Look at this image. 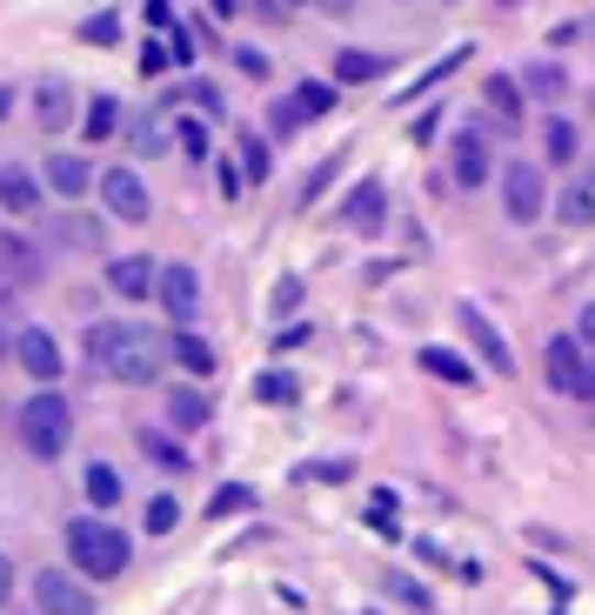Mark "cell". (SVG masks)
Instances as JSON below:
<instances>
[{
	"label": "cell",
	"instance_id": "obj_1",
	"mask_svg": "<svg viewBox=\"0 0 595 615\" xmlns=\"http://www.w3.org/2000/svg\"><path fill=\"white\" fill-rule=\"evenodd\" d=\"M88 362L121 388H147L167 369V334H154L141 321H95L88 328Z\"/></svg>",
	"mask_w": 595,
	"mask_h": 615
},
{
	"label": "cell",
	"instance_id": "obj_2",
	"mask_svg": "<svg viewBox=\"0 0 595 615\" xmlns=\"http://www.w3.org/2000/svg\"><path fill=\"white\" fill-rule=\"evenodd\" d=\"M60 536H67L74 575H88V582H114V575H128V562H134L128 529H121V521H108V515H67Z\"/></svg>",
	"mask_w": 595,
	"mask_h": 615
},
{
	"label": "cell",
	"instance_id": "obj_3",
	"mask_svg": "<svg viewBox=\"0 0 595 615\" xmlns=\"http://www.w3.org/2000/svg\"><path fill=\"white\" fill-rule=\"evenodd\" d=\"M14 435H21V449H27L34 462H60L67 442H74V408H67V395H60L54 382L34 388V395L14 408Z\"/></svg>",
	"mask_w": 595,
	"mask_h": 615
},
{
	"label": "cell",
	"instance_id": "obj_4",
	"mask_svg": "<svg viewBox=\"0 0 595 615\" xmlns=\"http://www.w3.org/2000/svg\"><path fill=\"white\" fill-rule=\"evenodd\" d=\"M95 195H101V208L114 215V221H128V228H141V221H154V195H147V182L128 167V161H114V167H95Z\"/></svg>",
	"mask_w": 595,
	"mask_h": 615
},
{
	"label": "cell",
	"instance_id": "obj_5",
	"mask_svg": "<svg viewBox=\"0 0 595 615\" xmlns=\"http://www.w3.org/2000/svg\"><path fill=\"white\" fill-rule=\"evenodd\" d=\"M147 301H161V315L175 328H195L201 321V275L188 261H154V295Z\"/></svg>",
	"mask_w": 595,
	"mask_h": 615
},
{
	"label": "cell",
	"instance_id": "obj_6",
	"mask_svg": "<svg viewBox=\"0 0 595 615\" xmlns=\"http://www.w3.org/2000/svg\"><path fill=\"white\" fill-rule=\"evenodd\" d=\"M502 208H508V221H516V228L542 221V208H549V182H542V167H536V161H502Z\"/></svg>",
	"mask_w": 595,
	"mask_h": 615
},
{
	"label": "cell",
	"instance_id": "obj_7",
	"mask_svg": "<svg viewBox=\"0 0 595 615\" xmlns=\"http://www.w3.org/2000/svg\"><path fill=\"white\" fill-rule=\"evenodd\" d=\"M27 595H34V615H95L88 575H67V569H41L27 582Z\"/></svg>",
	"mask_w": 595,
	"mask_h": 615
},
{
	"label": "cell",
	"instance_id": "obj_8",
	"mask_svg": "<svg viewBox=\"0 0 595 615\" xmlns=\"http://www.w3.org/2000/svg\"><path fill=\"white\" fill-rule=\"evenodd\" d=\"M8 355H14V369H21V375H34L41 388H47V382H60V341H54L47 328H34V321H27V328H14Z\"/></svg>",
	"mask_w": 595,
	"mask_h": 615
},
{
	"label": "cell",
	"instance_id": "obj_9",
	"mask_svg": "<svg viewBox=\"0 0 595 615\" xmlns=\"http://www.w3.org/2000/svg\"><path fill=\"white\" fill-rule=\"evenodd\" d=\"M455 321H462V334H469V348H475V355H482V369H495V375H516V348H508L502 341V328L475 308V301H462L455 308Z\"/></svg>",
	"mask_w": 595,
	"mask_h": 615
},
{
	"label": "cell",
	"instance_id": "obj_10",
	"mask_svg": "<svg viewBox=\"0 0 595 615\" xmlns=\"http://www.w3.org/2000/svg\"><path fill=\"white\" fill-rule=\"evenodd\" d=\"M41 282H47V254H41L27 234L8 228V234H0V288H21V295H27V288H41Z\"/></svg>",
	"mask_w": 595,
	"mask_h": 615
},
{
	"label": "cell",
	"instance_id": "obj_11",
	"mask_svg": "<svg viewBox=\"0 0 595 615\" xmlns=\"http://www.w3.org/2000/svg\"><path fill=\"white\" fill-rule=\"evenodd\" d=\"M488 174H495L488 134H482V128H462V134L449 141V182H455V188H488Z\"/></svg>",
	"mask_w": 595,
	"mask_h": 615
},
{
	"label": "cell",
	"instance_id": "obj_12",
	"mask_svg": "<svg viewBox=\"0 0 595 615\" xmlns=\"http://www.w3.org/2000/svg\"><path fill=\"white\" fill-rule=\"evenodd\" d=\"M334 215H342L349 234H382V221H388V188L375 182V174H362V182L349 188V201L334 208Z\"/></svg>",
	"mask_w": 595,
	"mask_h": 615
},
{
	"label": "cell",
	"instance_id": "obj_13",
	"mask_svg": "<svg viewBox=\"0 0 595 615\" xmlns=\"http://www.w3.org/2000/svg\"><path fill=\"white\" fill-rule=\"evenodd\" d=\"M582 362H588V348L575 341V328L542 341V382H549L555 395H575V375H582Z\"/></svg>",
	"mask_w": 595,
	"mask_h": 615
},
{
	"label": "cell",
	"instance_id": "obj_14",
	"mask_svg": "<svg viewBox=\"0 0 595 615\" xmlns=\"http://www.w3.org/2000/svg\"><path fill=\"white\" fill-rule=\"evenodd\" d=\"M80 114V95L60 80V74H47V80H34V128L41 134H67V121Z\"/></svg>",
	"mask_w": 595,
	"mask_h": 615
},
{
	"label": "cell",
	"instance_id": "obj_15",
	"mask_svg": "<svg viewBox=\"0 0 595 615\" xmlns=\"http://www.w3.org/2000/svg\"><path fill=\"white\" fill-rule=\"evenodd\" d=\"M34 174H41V188H47V195H60V201H80V195L95 188V167L80 161V154H47Z\"/></svg>",
	"mask_w": 595,
	"mask_h": 615
},
{
	"label": "cell",
	"instance_id": "obj_16",
	"mask_svg": "<svg viewBox=\"0 0 595 615\" xmlns=\"http://www.w3.org/2000/svg\"><path fill=\"white\" fill-rule=\"evenodd\" d=\"M41 201H47V188H41V174L34 167H21V161H8V167H0V208H8V215H41Z\"/></svg>",
	"mask_w": 595,
	"mask_h": 615
},
{
	"label": "cell",
	"instance_id": "obj_17",
	"mask_svg": "<svg viewBox=\"0 0 595 615\" xmlns=\"http://www.w3.org/2000/svg\"><path fill=\"white\" fill-rule=\"evenodd\" d=\"M482 101H488V114H495L502 134L522 128V80H516V74H488V80H482Z\"/></svg>",
	"mask_w": 595,
	"mask_h": 615
},
{
	"label": "cell",
	"instance_id": "obj_18",
	"mask_svg": "<svg viewBox=\"0 0 595 615\" xmlns=\"http://www.w3.org/2000/svg\"><path fill=\"white\" fill-rule=\"evenodd\" d=\"M108 288H114L121 301H147V295H154V261H147V254L108 261Z\"/></svg>",
	"mask_w": 595,
	"mask_h": 615
},
{
	"label": "cell",
	"instance_id": "obj_19",
	"mask_svg": "<svg viewBox=\"0 0 595 615\" xmlns=\"http://www.w3.org/2000/svg\"><path fill=\"white\" fill-rule=\"evenodd\" d=\"M208 415H214V402H208V388L201 382H181V388H167V428H208Z\"/></svg>",
	"mask_w": 595,
	"mask_h": 615
},
{
	"label": "cell",
	"instance_id": "obj_20",
	"mask_svg": "<svg viewBox=\"0 0 595 615\" xmlns=\"http://www.w3.org/2000/svg\"><path fill=\"white\" fill-rule=\"evenodd\" d=\"M421 375H436V382H449V388H475L482 375H475V362L469 355H455V348H421Z\"/></svg>",
	"mask_w": 595,
	"mask_h": 615
},
{
	"label": "cell",
	"instance_id": "obj_21",
	"mask_svg": "<svg viewBox=\"0 0 595 615\" xmlns=\"http://www.w3.org/2000/svg\"><path fill=\"white\" fill-rule=\"evenodd\" d=\"M382 74H388V54H368V47L334 54V87H362V80H382Z\"/></svg>",
	"mask_w": 595,
	"mask_h": 615
},
{
	"label": "cell",
	"instance_id": "obj_22",
	"mask_svg": "<svg viewBox=\"0 0 595 615\" xmlns=\"http://www.w3.org/2000/svg\"><path fill=\"white\" fill-rule=\"evenodd\" d=\"M167 355H175V369H188V375H214V348H208L195 328H175V334H167Z\"/></svg>",
	"mask_w": 595,
	"mask_h": 615
},
{
	"label": "cell",
	"instance_id": "obj_23",
	"mask_svg": "<svg viewBox=\"0 0 595 615\" xmlns=\"http://www.w3.org/2000/svg\"><path fill=\"white\" fill-rule=\"evenodd\" d=\"M121 128H128V147H134L141 161H154V154L167 147V128H161V114H154V108H141V114H121Z\"/></svg>",
	"mask_w": 595,
	"mask_h": 615
},
{
	"label": "cell",
	"instance_id": "obj_24",
	"mask_svg": "<svg viewBox=\"0 0 595 615\" xmlns=\"http://www.w3.org/2000/svg\"><path fill=\"white\" fill-rule=\"evenodd\" d=\"M80 134H88V141H114V134H121V101H114V95L80 101Z\"/></svg>",
	"mask_w": 595,
	"mask_h": 615
},
{
	"label": "cell",
	"instance_id": "obj_25",
	"mask_svg": "<svg viewBox=\"0 0 595 615\" xmlns=\"http://www.w3.org/2000/svg\"><path fill=\"white\" fill-rule=\"evenodd\" d=\"M121 488H128V482H121V469H114V462H88V475H80V495H88L95 508H114V502H121Z\"/></svg>",
	"mask_w": 595,
	"mask_h": 615
},
{
	"label": "cell",
	"instance_id": "obj_26",
	"mask_svg": "<svg viewBox=\"0 0 595 615\" xmlns=\"http://www.w3.org/2000/svg\"><path fill=\"white\" fill-rule=\"evenodd\" d=\"M54 234H60L67 248H80V254H95V248L108 241V228H101L95 215H60V221H54Z\"/></svg>",
	"mask_w": 595,
	"mask_h": 615
},
{
	"label": "cell",
	"instance_id": "obj_27",
	"mask_svg": "<svg viewBox=\"0 0 595 615\" xmlns=\"http://www.w3.org/2000/svg\"><path fill=\"white\" fill-rule=\"evenodd\" d=\"M575 147H582V134H575V121H562V114H549V128H542V154H549V167H569V161H575Z\"/></svg>",
	"mask_w": 595,
	"mask_h": 615
},
{
	"label": "cell",
	"instance_id": "obj_28",
	"mask_svg": "<svg viewBox=\"0 0 595 615\" xmlns=\"http://www.w3.org/2000/svg\"><path fill=\"white\" fill-rule=\"evenodd\" d=\"M268 174H275L268 134H241V182H268Z\"/></svg>",
	"mask_w": 595,
	"mask_h": 615
},
{
	"label": "cell",
	"instance_id": "obj_29",
	"mask_svg": "<svg viewBox=\"0 0 595 615\" xmlns=\"http://www.w3.org/2000/svg\"><path fill=\"white\" fill-rule=\"evenodd\" d=\"M334 101H342V87H334V80H301V87H295V108H301L308 121L334 114Z\"/></svg>",
	"mask_w": 595,
	"mask_h": 615
},
{
	"label": "cell",
	"instance_id": "obj_30",
	"mask_svg": "<svg viewBox=\"0 0 595 615\" xmlns=\"http://www.w3.org/2000/svg\"><path fill=\"white\" fill-rule=\"evenodd\" d=\"M522 87H529L536 101H562V95H569V74H562L555 61H536V67L522 74Z\"/></svg>",
	"mask_w": 595,
	"mask_h": 615
},
{
	"label": "cell",
	"instance_id": "obj_31",
	"mask_svg": "<svg viewBox=\"0 0 595 615\" xmlns=\"http://www.w3.org/2000/svg\"><path fill=\"white\" fill-rule=\"evenodd\" d=\"M382 589H388V595H395V602H401L408 615H429V608H436V595L421 589L415 575H401V569H388V582H382Z\"/></svg>",
	"mask_w": 595,
	"mask_h": 615
},
{
	"label": "cell",
	"instance_id": "obj_32",
	"mask_svg": "<svg viewBox=\"0 0 595 615\" xmlns=\"http://www.w3.org/2000/svg\"><path fill=\"white\" fill-rule=\"evenodd\" d=\"M469 54H475V47H449V54H442L436 67H421V74L408 80V95H401V101H415V95H429V87H436V80H449V74H455V67H462Z\"/></svg>",
	"mask_w": 595,
	"mask_h": 615
},
{
	"label": "cell",
	"instance_id": "obj_33",
	"mask_svg": "<svg viewBox=\"0 0 595 615\" xmlns=\"http://www.w3.org/2000/svg\"><path fill=\"white\" fill-rule=\"evenodd\" d=\"M555 215H562L569 228H595V195H588L582 182H569V188H562V201H555Z\"/></svg>",
	"mask_w": 595,
	"mask_h": 615
},
{
	"label": "cell",
	"instance_id": "obj_34",
	"mask_svg": "<svg viewBox=\"0 0 595 615\" xmlns=\"http://www.w3.org/2000/svg\"><path fill=\"white\" fill-rule=\"evenodd\" d=\"M301 128H308V114L295 108V95H282V101L268 108V134H275V141H295Z\"/></svg>",
	"mask_w": 595,
	"mask_h": 615
},
{
	"label": "cell",
	"instance_id": "obj_35",
	"mask_svg": "<svg viewBox=\"0 0 595 615\" xmlns=\"http://www.w3.org/2000/svg\"><path fill=\"white\" fill-rule=\"evenodd\" d=\"M349 475H355L349 455H334V462H301V469H295V482H308V488H321V482H349Z\"/></svg>",
	"mask_w": 595,
	"mask_h": 615
},
{
	"label": "cell",
	"instance_id": "obj_36",
	"mask_svg": "<svg viewBox=\"0 0 595 615\" xmlns=\"http://www.w3.org/2000/svg\"><path fill=\"white\" fill-rule=\"evenodd\" d=\"M254 395H262V402H282V408H288V402H301V382H295L288 369H268L262 382H254Z\"/></svg>",
	"mask_w": 595,
	"mask_h": 615
},
{
	"label": "cell",
	"instance_id": "obj_37",
	"mask_svg": "<svg viewBox=\"0 0 595 615\" xmlns=\"http://www.w3.org/2000/svg\"><path fill=\"white\" fill-rule=\"evenodd\" d=\"M141 449H147V455H154V462H161V469H175V475H181V469H188V449H181V442H167V435H154V428H147V435H141Z\"/></svg>",
	"mask_w": 595,
	"mask_h": 615
},
{
	"label": "cell",
	"instance_id": "obj_38",
	"mask_svg": "<svg viewBox=\"0 0 595 615\" xmlns=\"http://www.w3.org/2000/svg\"><path fill=\"white\" fill-rule=\"evenodd\" d=\"M241 508H254V488H241V482L208 495V515H214V521H228V515H241Z\"/></svg>",
	"mask_w": 595,
	"mask_h": 615
},
{
	"label": "cell",
	"instance_id": "obj_39",
	"mask_svg": "<svg viewBox=\"0 0 595 615\" xmlns=\"http://www.w3.org/2000/svg\"><path fill=\"white\" fill-rule=\"evenodd\" d=\"M80 41H88V47H114L121 41V14H88V21H80Z\"/></svg>",
	"mask_w": 595,
	"mask_h": 615
},
{
	"label": "cell",
	"instance_id": "obj_40",
	"mask_svg": "<svg viewBox=\"0 0 595 615\" xmlns=\"http://www.w3.org/2000/svg\"><path fill=\"white\" fill-rule=\"evenodd\" d=\"M161 47H167V61H175V67H195V34L175 21V28H161Z\"/></svg>",
	"mask_w": 595,
	"mask_h": 615
},
{
	"label": "cell",
	"instance_id": "obj_41",
	"mask_svg": "<svg viewBox=\"0 0 595 615\" xmlns=\"http://www.w3.org/2000/svg\"><path fill=\"white\" fill-rule=\"evenodd\" d=\"M175 521H181V502H175V495H154V502H147V536H167Z\"/></svg>",
	"mask_w": 595,
	"mask_h": 615
},
{
	"label": "cell",
	"instance_id": "obj_42",
	"mask_svg": "<svg viewBox=\"0 0 595 615\" xmlns=\"http://www.w3.org/2000/svg\"><path fill=\"white\" fill-rule=\"evenodd\" d=\"M175 141H181L188 161H208V128H201V121H181V114H175Z\"/></svg>",
	"mask_w": 595,
	"mask_h": 615
},
{
	"label": "cell",
	"instance_id": "obj_43",
	"mask_svg": "<svg viewBox=\"0 0 595 615\" xmlns=\"http://www.w3.org/2000/svg\"><path fill=\"white\" fill-rule=\"evenodd\" d=\"M328 182H334V154H328V161H315V174H308V182H301V208H315Z\"/></svg>",
	"mask_w": 595,
	"mask_h": 615
},
{
	"label": "cell",
	"instance_id": "obj_44",
	"mask_svg": "<svg viewBox=\"0 0 595 615\" xmlns=\"http://www.w3.org/2000/svg\"><path fill=\"white\" fill-rule=\"evenodd\" d=\"M234 67H241V74H247V80H268V74H275V67H268V54H262V47H234Z\"/></svg>",
	"mask_w": 595,
	"mask_h": 615
},
{
	"label": "cell",
	"instance_id": "obj_45",
	"mask_svg": "<svg viewBox=\"0 0 595 615\" xmlns=\"http://www.w3.org/2000/svg\"><path fill=\"white\" fill-rule=\"evenodd\" d=\"M181 95H188L195 108H208V114H221V95H214V87H208V80H188V87H181ZM181 95H175V101H181Z\"/></svg>",
	"mask_w": 595,
	"mask_h": 615
},
{
	"label": "cell",
	"instance_id": "obj_46",
	"mask_svg": "<svg viewBox=\"0 0 595 615\" xmlns=\"http://www.w3.org/2000/svg\"><path fill=\"white\" fill-rule=\"evenodd\" d=\"M167 67H175V61H167V47H161V34L141 47V74H167Z\"/></svg>",
	"mask_w": 595,
	"mask_h": 615
},
{
	"label": "cell",
	"instance_id": "obj_47",
	"mask_svg": "<svg viewBox=\"0 0 595 615\" xmlns=\"http://www.w3.org/2000/svg\"><path fill=\"white\" fill-rule=\"evenodd\" d=\"M214 188H221L228 201H234V195L247 188V182H241V167H234V161H221V167H214Z\"/></svg>",
	"mask_w": 595,
	"mask_h": 615
},
{
	"label": "cell",
	"instance_id": "obj_48",
	"mask_svg": "<svg viewBox=\"0 0 595 615\" xmlns=\"http://www.w3.org/2000/svg\"><path fill=\"white\" fill-rule=\"evenodd\" d=\"M569 402H595V348H588V362H582V375H575V395Z\"/></svg>",
	"mask_w": 595,
	"mask_h": 615
},
{
	"label": "cell",
	"instance_id": "obj_49",
	"mask_svg": "<svg viewBox=\"0 0 595 615\" xmlns=\"http://www.w3.org/2000/svg\"><path fill=\"white\" fill-rule=\"evenodd\" d=\"M147 28H154V34L175 28V0H147Z\"/></svg>",
	"mask_w": 595,
	"mask_h": 615
},
{
	"label": "cell",
	"instance_id": "obj_50",
	"mask_svg": "<svg viewBox=\"0 0 595 615\" xmlns=\"http://www.w3.org/2000/svg\"><path fill=\"white\" fill-rule=\"evenodd\" d=\"M575 341H582V348H595V301L575 315Z\"/></svg>",
	"mask_w": 595,
	"mask_h": 615
},
{
	"label": "cell",
	"instance_id": "obj_51",
	"mask_svg": "<svg viewBox=\"0 0 595 615\" xmlns=\"http://www.w3.org/2000/svg\"><path fill=\"white\" fill-rule=\"evenodd\" d=\"M14 602V556H0V608Z\"/></svg>",
	"mask_w": 595,
	"mask_h": 615
},
{
	"label": "cell",
	"instance_id": "obj_52",
	"mask_svg": "<svg viewBox=\"0 0 595 615\" xmlns=\"http://www.w3.org/2000/svg\"><path fill=\"white\" fill-rule=\"evenodd\" d=\"M295 301H301V282H282V288H275V315H288Z\"/></svg>",
	"mask_w": 595,
	"mask_h": 615
},
{
	"label": "cell",
	"instance_id": "obj_53",
	"mask_svg": "<svg viewBox=\"0 0 595 615\" xmlns=\"http://www.w3.org/2000/svg\"><path fill=\"white\" fill-rule=\"evenodd\" d=\"M208 8H214L221 21H234V14H241V0H208Z\"/></svg>",
	"mask_w": 595,
	"mask_h": 615
},
{
	"label": "cell",
	"instance_id": "obj_54",
	"mask_svg": "<svg viewBox=\"0 0 595 615\" xmlns=\"http://www.w3.org/2000/svg\"><path fill=\"white\" fill-rule=\"evenodd\" d=\"M8 341H14V321H8V308H0V355H8Z\"/></svg>",
	"mask_w": 595,
	"mask_h": 615
},
{
	"label": "cell",
	"instance_id": "obj_55",
	"mask_svg": "<svg viewBox=\"0 0 595 615\" xmlns=\"http://www.w3.org/2000/svg\"><path fill=\"white\" fill-rule=\"evenodd\" d=\"M14 114V87H0V121H8Z\"/></svg>",
	"mask_w": 595,
	"mask_h": 615
},
{
	"label": "cell",
	"instance_id": "obj_56",
	"mask_svg": "<svg viewBox=\"0 0 595 615\" xmlns=\"http://www.w3.org/2000/svg\"><path fill=\"white\" fill-rule=\"evenodd\" d=\"M321 8H328V14H355V0H321Z\"/></svg>",
	"mask_w": 595,
	"mask_h": 615
},
{
	"label": "cell",
	"instance_id": "obj_57",
	"mask_svg": "<svg viewBox=\"0 0 595 615\" xmlns=\"http://www.w3.org/2000/svg\"><path fill=\"white\" fill-rule=\"evenodd\" d=\"M582 188H588V195H595V161H588V174H582Z\"/></svg>",
	"mask_w": 595,
	"mask_h": 615
},
{
	"label": "cell",
	"instance_id": "obj_58",
	"mask_svg": "<svg viewBox=\"0 0 595 615\" xmlns=\"http://www.w3.org/2000/svg\"><path fill=\"white\" fill-rule=\"evenodd\" d=\"M0 615H27V608H14V602H8V608H0Z\"/></svg>",
	"mask_w": 595,
	"mask_h": 615
}]
</instances>
